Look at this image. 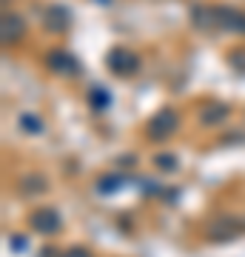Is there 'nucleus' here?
I'll use <instances>...</instances> for the list:
<instances>
[{
	"label": "nucleus",
	"mask_w": 245,
	"mask_h": 257,
	"mask_svg": "<svg viewBox=\"0 0 245 257\" xmlns=\"http://www.w3.org/2000/svg\"><path fill=\"white\" fill-rule=\"evenodd\" d=\"M106 66H109V72L117 74V77H131V74H137V69H140V57H137L134 52H128V49L117 46L106 55Z\"/></svg>",
	"instance_id": "f257e3e1"
},
{
	"label": "nucleus",
	"mask_w": 245,
	"mask_h": 257,
	"mask_svg": "<svg viewBox=\"0 0 245 257\" xmlns=\"http://www.w3.org/2000/svg\"><path fill=\"white\" fill-rule=\"evenodd\" d=\"M180 126V114L174 109H160L154 117L148 120V138L151 140H165L171 138L174 132Z\"/></svg>",
	"instance_id": "f03ea898"
},
{
	"label": "nucleus",
	"mask_w": 245,
	"mask_h": 257,
	"mask_svg": "<svg viewBox=\"0 0 245 257\" xmlns=\"http://www.w3.org/2000/svg\"><path fill=\"white\" fill-rule=\"evenodd\" d=\"M46 63L55 74H63V77H74V74H80V63L74 60V55L63 52V49H55V52H49L46 57Z\"/></svg>",
	"instance_id": "7ed1b4c3"
},
{
	"label": "nucleus",
	"mask_w": 245,
	"mask_h": 257,
	"mask_svg": "<svg viewBox=\"0 0 245 257\" xmlns=\"http://www.w3.org/2000/svg\"><path fill=\"white\" fill-rule=\"evenodd\" d=\"M214 12H217V29L245 35V15L239 9H234V6H214Z\"/></svg>",
	"instance_id": "20e7f679"
},
{
	"label": "nucleus",
	"mask_w": 245,
	"mask_h": 257,
	"mask_svg": "<svg viewBox=\"0 0 245 257\" xmlns=\"http://www.w3.org/2000/svg\"><path fill=\"white\" fill-rule=\"evenodd\" d=\"M60 214H57V209H49V206H43V209H35L32 211V226H35V231H40V234H55V231H60Z\"/></svg>",
	"instance_id": "39448f33"
},
{
	"label": "nucleus",
	"mask_w": 245,
	"mask_h": 257,
	"mask_svg": "<svg viewBox=\"0 0 245 257\" xmlns=\"http://www.w3.org/2000/svg\"><path fill=\"white\" fill-rule=\"evenodd\" d=\"M23 35H26V20L20 18V15H3V20H0V37H3V43H18V40H23Z\"/></svg>",
	"instance_id": "423d86ee"
},
{
	"label": "nucleus",
	"mask_w": 245,
	"mask_h": 257,
	"mask_svg": "<svg viewBox=\"0 0 245 257\" xmlns=\"http://www.w3.org/2000/svg\"><path fill=\"white\" fill-rule=\"evenodd\" d=\"M239 229H242V223L236 220V217H217L208 226V237L211 240H231L239 234Z\"/></svg>",
	"instance_id": "0eeeda50"
},
{
	"label": "nucleus",
	"mask_w": 245,
	"mask_h": 257,
	"mask_svg": "<svg viewBox=\"0 0 245 257\" xmlns=\"http://www.w3.org/2000/svg\"><path fill=\"white\" fill-rule=\"evenodd\" d=\"M69 20H72V12L66 6H49L46 9V29H52V32H66Z\"/></svg>",
	"instance_id": "6e6552de"
},
{
	"label": "nucleus",
	"mask_w": 245,
	"mask_h": 257,
	"mask_svg": "<svg viewBox=\"0 0 245 257\" xmlns=\"http://www.w3.org/2000/svg\"><path fill=\"white\" fill-rule=\"evenodd\" d=\"M191 23L197 29H214L217 26V12L211 6H194L191 9Z\"/></svg>",
	"instance_id": "1a4fd4ad"
},
{
	"label": "nucleus",
	"mask_w": 245,
	"mask_h": 257,
	"mask_svg": "<svg viewBox=\"0 0 245 257\" xmlns=\"http://www.w3.org/2000/svg\"><path fill=\"white\" fill-rule=\"evenodd\" d=\"M89 106L94 111H106L111 106V94L109 89H103V86H91L89 89Z\"/></svg>",
	"instance_id": "9d476101"
},
{
	"label": "nucleus",
	"mask_w": 245,
	"mask_h": 257,
	"mask_svg": "<svg viewBox=\"0 0 245 257\" xmlns=\"http://www.w3.org/2000/svg\"><path fill=\"white\" fill-rule=\"evenodd\" d=\"M128 180L123 175H103L100 180H97V192L100 194H114V192H120Z\"/></svg>",
	"instance_id": "9b49d317"
},
{
	"label": "nucleus",
	"mask_w": 245,
	"mask_h": 257,
	"mask_svg": "<svg viewBox=\"0 0 245 257\" xmlns=\"http://www.w3.org/2000/svg\"><path fill=\"white\" fill-rule=\"evenodd\" d=\"M228 109L222 106V103H211V106H205V109L200 111V120L205 123V126H214V123H219V120H225Z\"/></svg>",
	"instance_id": "f8f14e48"
},
{
	"label": "nucleus",
	"mask_w": 245,
	"mask_h": 257,
	"mask_svg": "<svg viewBox=\"0 0 245 257\" xmlns=\"http://www.w3.org/2000/svg\"><path fill=\"white\" fill-rule=\"evenodd\" d=\"M18 189H20L23 194H29V197H32V194L46 192V180H43V177H37V175H35V177L29 175V177H23V180L18 183Z\"/></svg>",
	"instance_id": "ddd939ff"
},
{
	"label": "nucleus",
	"mask_w": 245,
	"mask_h": 257,
	"mask_svg": "<svg viewBox=\"0 0 245 257\" xmlns=\"http://www.w3.org/2000/svg\"><path fill=\"white\" fill-rule=\"evenodd\" d=\"M20 128L29 132V135H40L43 132V120L37 117V114H32V111H23L20 114Z\"/></svg>",
	"instance_id": "4468645a"
},
{
	"label": "nucleus",
	"mask_w": 245,
	"mask_h": 257,
	"mask_svg": "<svg viewBox=\"0 0 245 257\" xmlns=\"http://www.w3.org/2000/svg\"><path fill=\"white\" fill-rule=\"evenodd\" d=\"M154 163H157V169H163V172H174V169H177V157L163 152V155L154 157Z\"/></svg>",
	"instance_id": "2eb2a0df"
},
{
	"label": "nucleus",
	"mask_w": 245,
	"mask_h": 257,
	"mask_svg": "<svg viewBox=\"0 0 245 257\" xmlns=\"http://www.w3.org/2000/svg\"><path fill=\"white\" fill-rule=\"evenodd\" d=\"M60 257H91V251L86 246H72V248H66Z\"/></svg>",
	"instance_id": "dca6fc26"
},
{
	"label": "nucleus",
	"mask_w": 245,
	"mask_h": 257,
	"mask_svg": "<svg viewBox=\"0 0 245 257\" xmlns=\"http://www.w3.org/2000/svg\"><path fill=\"white\" fill-rule=\"evenodd\" d=\"M97 3H106V6H109V3H111V0H97Z\"/></svg>",
	"instance_id": "f3484780"
}]
</instances>
